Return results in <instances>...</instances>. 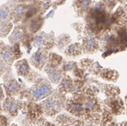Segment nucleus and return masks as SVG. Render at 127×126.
Segmentation results:
<instances>
[{
  "mask_svg": "<svg viewBox=\"0 0 127 126\" xmlns=\"http://www.w3.org/2000/svg\"><path fill=\"white\" fill-rule=\"evenodd\" d=\"M18 71L20 74V75H25L27 74L29 71V66L28 64L25 61H24V63H21L19 67H18Z\"/></svg>",
  "mask_w": 127,
  "mask_h": 126,
  "instance_id": "8",
  "label": "nucleus"
},
{
  "mask_svg": "<svg viewBox=\"0 0 127 126\" xmlns=\"http://www.w3.org/2000/svg\"><path fill=\"white\" fill-rule=\"evenodd\" d=\"M2 58L6 61V63H11L13 60V52L9 48H6L3 50L1 53Z\"/></svg>",
  "mask_w": 127,
  "mask_h": 126,
  "instance_id": "6",
  "label": "nucleus"
},
{
  "mask_svg": "<svg viewBox=\"0 0 127 126\" xmlns=\"http://www.w3.org/2000/svg\"><path fill=\"white\" fill-rule=\"evenodd\" d=\"M70 86H71V82L69 80L67 79H64L61 83V88L62 91H65V90L69 89L70 88Z\"/></svg>",
  "mask_w": 127,
  "mask_h": 126,
  "instance_id": "14",
  "label": "nucleus"
},
{
  "mask_svg": "<svg viewBox=\"0 0 127 126\" xmlns=\"http://www.w3.org/2000/svg\"><path fill=\"white\" fill-rule=\"evenodd\" d=\"M91 0H80L79 1V6L81 9H86L90 5Z\"/></svg>",
  "mask_w": 127,
  "mask_h": 126,
  "instance_id": "12",
  "label": "nucleus"
},
{
  "mask_svg": "<svg viewBox=\"0 0 127 126\" xmlns=\"http://www.w3.org/2000/svg\"><path fill=\"white\" fill-rule=\"evenodd\" d=\"M66 51L69 52V54H73V55H76V54H78L79 53V50H78V46H76V45H71V46H70L68 48V49H67V51Z\"/></svg>",
  "mask_w": 127,
  "mask_h": 126,
  "instance_id": "13",
  "label": "nucleus"
},
{
  "mask_svg": "<svg viewBox=\"0 0 127 126\" xmlns=\"http://www.w3.org/2000/svg\"><path fill=\"white\" fill-rule=\"evenodd\" d=\"M123 1H127V0H123Z\"/></svg>",
  "mask_w": 127,
  "mask_h": 126,
  "instance_id": "19",
  "label": "nucleus"
},
{
  "mask_svg": "<svg viewBox=\"0 0 127 126\" xmlns=\"http://www.w3.org/2000/svg\"><path fill=\"white\" fill-rule=\"evenodd\" d=\"M52 88L47 83H42L33 88L30 92L31 99L34 101H39L50 96L52 94Z\"/></svg>",
  "mask_w": 127,
  "mask_h": 126,
  "instance_id": "2",
  "label": "nucleus"
},
{
  "mask_svg": "<svg viewBox=\"0 0 127 126\" xmlns=\"http://www.w3.org/2000/svg\"><path fill=\"white\" fill-rule=\"evenodd\" d=\"M3 99H4V93H3V91H2V89H1V88L0 86V103Z\"/></svg>",
  "mask_w": 127,
  "mask_h": 126,
  "instance_id": "16",
  "label": "nucleus"
},
{
  "mask_svg": "<svg viewBox=\"0 0 127 126\" xmlns=\"http://www.w3.org/2000/svg\"><path fill=\"white\" fill-rule=\"evenodd\" d=\"M96 46V42L92 38H89L86 41V46L88 49H94Z\"/></svg>",
  "mask_w": 127,
  "mask_h": 126,
  "instance_id": "11",
  "label": "nucleus"
},
{
  "mask_svg": "<svg viewBox=\"0 0 127 126\" xmlns=\"http://www.w3.org/2000/svg\"><path fill=\"white\" fill-rule=\"evenodd\" d=\"M31 61L35 66L38 68H41L44 64L45 63L46 61V56L44 55V52L38 51L34 53V55L32 56Z\"/></svg>",
  "mask_w": 127,
  "mask_h": 126,
  "instance_id": "4",
  "label": "nucleus"
},
{
  "mask_svg": "<svg viewBox=\"0 0 127 126\" xmlns=\"http://www.w3.org/2000/svg\"><path fill=\"white\" fill-rule=\"evenodd\" d=\"M47 115L53 116L58 113L63 107V103L57 96H49L41 104Z\"/></svg>",
  "mask_w": 127,
  "mask_h": 126,
  "instance_id": "1",
  "label": "nucleus"
},
{
  "mask_svg": "<svg viewBox=\"0 0 127 126\" xmlns=\"http://www.w3.org/2000/svg\"><path fill=\"white\" fill-rule=\"evenodd\" d=\"M4 66V63H3V61L0 59V69H1L2 67Z\"/></svg>",
  "mask_w": 127,
  "mask_h": 126,
  "instance_id": "17",
  "label": "nucleus"
},
{
  "mask_svg": "<svg viewBox=\"0 0 127 126\" xmlns=\"http://www.w3.org/2000/svg\"><path fill=\"white\" fill-rule=\"evenodd\" d=\"M20 86L17 81H13L10 83L7 86V93L9 95H14L17 94L19 91Z\"/></svg>",
  "mask_w": 127,
  "mask_h": 126,
  "instance_id": "5",
  "label": "nucleus"
},
{
  "mask_svg": "<svg viewBox=\"0 0 127 126\" xmlns=\"http://www.w3.org/2000/svg\"><path fill=\"white\" fill-rule=\"evenodd\" d=\"M7 126V118L4 115H0V126Z\"/></svg>",
  "mask_w": 127,
  "mask_h": 126,
  "instance_id": "15",
  "label": "nucleus"
},
{
  "mask_svg": "<svg viewBox=\"0 0 127 126\" xmlns=\"http://www.w3.org/2000/svg\"><path fill=\"white\" fill-rule=\"evenodd\" d=\"M9 10L7 6H1L0 8V23H3L4 20H6V18L9 16Z\"/></svg>",
  "mask_w": 127,
  "mask_h": 126,
  "instance_id": "7",
  "label": "nucleus"
},
{
  "mask_svg": "<svg viewBox=\"0 0 127 126\" xmlns=\"http://www.w3.org/2000/svg\"><path fill=\"white\" fill-rule=\"evenodd\" d=\"M22 35H23V33L21 31L17 30V31H14V32L12 34V36H11V39H12V40L14 41H19L20 40V39H22Z\"/></svg>",
  "mask_w": 127,
  "mask_h": 126,
  "instance_id": "10",
  "label": "nucleus"
},
{
  "mask_svg": "<svg viewBox=\"0 0 127 126\" xmlns=\"http://www.w3.org/2000/svg\"><path fill=\"white\" fill-rule=\"evenodd\" d=\"M13 126H17L16 125H13Z\"/></svg>",
  "mask_w": 127,
  "mask_h": 126,
  "instance_id": "18",
  "label": "nucleus"
},
{
  "mask_svg": "<svg viewBox=\"0 0 127 126\" xmlns=\"http://www.w3.org/2000/svg\"><path fill=\"white\" fill-rule=\"evenodd\" d=\"M24 9L25 7L24 5H17L15 7L14 10V14L15 15L16 17H20L22 14H23L24 12Z\"/></svg>",
  "mask_w": 127,
  "mask_h": 126,
  "instance_id": "9",
  "label": "nucleus"
},
{
  "mask_svg": "<svg viewBox=\"0 0 127 126\" xmlns=\"http://www.w3.org/2000/svg\"><path fill=\"white\" fill-rule=\"evenodd\" d=\"M22 101L13 98H7L3 103V109L10 115L16 116L18 114L19 110L22 108Z\"/></svg>",
  "mask_w": 127,
  "mask_h": 126,
  "instance_id": "3",
  "label": "nucleus"
}]
</instances>
